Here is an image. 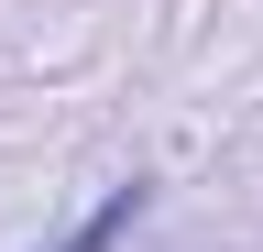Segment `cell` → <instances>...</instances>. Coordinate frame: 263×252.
Listing matches in <instances>:
<instances>
[{"label":"cell","instance_id":"obj_1","mask_svg":"<svg viewBox=\"0 0 263 252\" xmlns=\"http://www.w3.org/2000/svg\"><path fill=\"white\" fill-rule=\"evenodd\" d=\"M143 208H154V176H121L110 198H99V208L77 219V230L55 241V252H121V241H132V219H143Z\"/></svg>","mask_w":263,"mask_h":252}]
</instances>
